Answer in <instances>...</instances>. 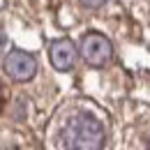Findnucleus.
<instances>
[{
    "label": "nucleus",
    "instance_id": "5",
    "mask_svg": "<svg viewBox=\"0 0 150 150\" xmlns=\"http://www.w3.org/2000/svg\"><path fill=\"white\" fill-rule=\"evenodd\" d=\"M79 2H81L83 7H90V9H95V7H102L106 0H79Z\"/></svg>",
    "mask_w": 150,
    "mask_h": 150
},
{
    "label": "nucleus",
    "instance_id": "8",
    "mask_svg": "<svg viewBox=\"0 0 150 150\" xmlns=\"http://www.w3.org/2000/svg\"><path fill=\"white\" fill-rule=\"evenodd\" d=\"M148 150H150V141H148Z\"/></svg>",
    "mask_w": 150,
    "mask_h": 150
},
{
    "label": "nucleus",
    "instance_id": "3",
    "mask_svg": "<svg viewBox=\"0 0 150 150\" xmlns=\"http://www.w3.org/2000/svg\"><path fill=\"white\" fill-rule=\"evenodd\" d=\"M2 67H5V74L12 76L14 81H30L37 72V60L25 51H12L7 53Z\"/></svg>",
    "mask_w": 150,
    "mask_h": 150
},
{
    "label": "nucleus",
    "instance_id": "4",
    "mask_svg": "<svg viewBox=\"0 0 150 150\" xmlns=\"http://www.w3.org/2000/svg\"><path fill=\"white\" fill-rule=\"evenodd\" d=\"M51 62H53V67L60 69V72H67V69H72L76 62V46L69 42V39H58L51 44Z\"/></svg>",
    "mask_w": 150,
    "mask_h": 150
},
{
    "label": "nucleus",
    "instance_id": "2",
    "mask_svg": "<svg viewBox=\"0 0 150 150\" xmlns=\"http://www.w3.org/2000/svg\"><path fill=\"white\" fill-rule=\"evenodd\" d=\"M81 56L88 65L93 67H104L113 56V46L111 42L99 35V33H88L86 37L81 39Z\"/></svg>",
    "mask_w": 150,
    "mask_h": 150
},
{
    "label": "nucleus",
    "instance_id": "7",
    "mask_svg": "<svg viewBox=\"0 0 150 150\" xmlns=\"http://www.w3.org/2000/svg\"><path fill=\"white\" fill-rule=\"evenodd\" d=\"M0 106H2V90H0Z\"/></svg>",
    "mask_w": 150,
    "mask_h": 150
},
{
    "label": "nucleus",
    "instance_id": "6",
    "mask_svg": "<svg viewBox=\"0 0 150 150\" xmlns=\"http://www.w3.org/2000/svg\"><path fill=\"white\" fill-rule=\"evenodd\" d=\"M5 44H7V39H5V35H0V49H2Z\"/></svg>",
    "mask_w": 150,
    "mask_h": 150
},
{
    "label": "nucleus",
    "instance_id": "1",
    "mask_svg": "<svg viewBox=\"0 0 150 150\" xmlns=\"http://www.w3.org/2000/svg\"><path fill=\"white\" fill-rule=\"evenodd\" d=\"M65 150H102L104 148V127L90 113H79L67 120L60 132Z\"/></svg>",
    "mask_w": 150,
    "mask_h": 150
}]
</instances>
